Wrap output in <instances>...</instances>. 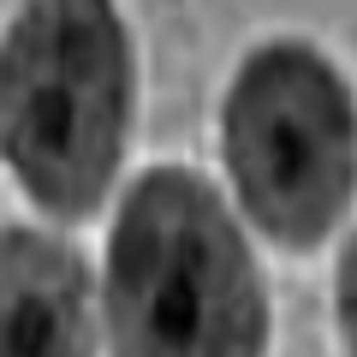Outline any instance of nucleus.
<instances>
[{
  "mask_svg": "<svg viewBox=\"0 0 357 357\" xmlns=\"http://www.w3.org/2000/svg\"><path fill=\"white\" fill-rule=\"evenodd\" d=\"M102 310L114 357H262V268L203 173L149 167L126 191Z\"/></svg>",
  "mask_w": 357,
  "mask_h": 357,
  "instance_id": "nucleus-1",
  "label": "nucleus"
},
{
  "mask_svg": "<svg viewBox=\"0 0 357 357\" xmlns=\"http://www.w3.org/2000/svg\"><path fill=\"white\" fill-rule=\"evenodd\" d=\"M131 89L114 0H18L0 36V155L42 215L102 208L131 137Z\"/></svg>",
  "mask_w": 357,
  "mask_h": 357,
  "instance_id": "nucleus-2",
  "label": "nucleus"
},
{
  "mask_svg": "<svg viewBox=\"0 0 357 357\" xmlns=\"http://www.w3.org/2000/svg\"><path fill=\"white\" fill-rule=\"evenodd\" d=\"M227 173L274 244L310 250L357 191V102L310 42H262L227 89Z\"/></svg>",
  "mask_w": 357,
  "mask_h": 357,
  "instance_id": "nucleus-3",
  "label": "nucleus"
},
{
  "mask_svg": "<svg viewBox=\"0 0 357 357\" xmlns=\"http://www.w3.org/2000/svg\"><path fill=\"white\" fill-rule=\"evenodd\" d=\"M0 357H96V280L72 244L0 232Z\"/></svg>",
  "mask_w": 357,
  "mask_h": 357,
  "instance_id": "nucleus-4",
  "label": "nucleus"
},
{
  "mask_svg": "<svg viewBox=\"0 0 357 357\" xmlns=\"http://www.w3.org/2000/svg\"><path fill=\"white\" fill-rule=\"evenodd\" d=\"M340 333H345V345L357 357V232H351L345 262H340Z\"/></svg>",
  "mask_w": 357,
  "mask_h": 357,
  "instance_id": "nucleus-5",
  "label": "nucleus"
}]
</instances>
